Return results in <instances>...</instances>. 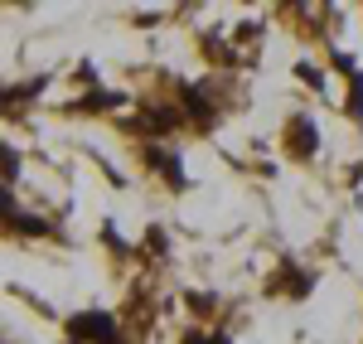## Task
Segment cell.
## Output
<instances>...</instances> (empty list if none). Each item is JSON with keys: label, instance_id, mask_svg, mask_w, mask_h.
I'll use <instances>...</instances> for the list:
<instances>
[{"label": "cell", "instance_id": "6da1fadb", "mask_svg": "<svg viewBox=\"0 0 363 344\" xmlns=\"http://www.w3.org/2000/svg\"><path fill=\"white\" fill-rule=\"evenodd\" d=\"M68 335L78 344H121V335H116V320L107 316V311H83V316L68 320Z\"/></svg>", "mask_w": 363, "mask_h": 344}, {"label": "cell", "instance_id": "7a4b0ae2", "mask_svg": "<svg viewBox=\"0 0 363 344\" xmlns=\"http://www.w3.org/2000/svg\"><path fill=\"white\" fill-rule=\"evenodd\" d=\"M315 141H320V131H315V121L306 112H296L286 121V155L291 160H310L315 155Z\"/></svg>", "mask_w": 363, "mask_h": 344}, {"label": "cell", "instance_id": "3957f363", "mask_svg": "<svg viewBox=\"0 0 363 344\" xmlns=\"http://www.w3.org/2000/svg\"><path fill=\"white\" fill-rule=\"evenodd\" d=\"M145 165H155L169 184H184V179H179V160H174L169 150H160V145H145Z\"/></svg>", "mask_w": 363, "mask_h": 344}]
</instances>
